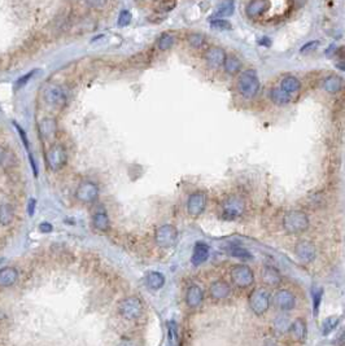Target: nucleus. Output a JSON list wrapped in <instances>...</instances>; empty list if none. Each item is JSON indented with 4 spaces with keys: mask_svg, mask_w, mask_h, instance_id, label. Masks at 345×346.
Instances as JSON below:
<instances>
[{
    "mask_svg": "<svg viewBox=\"0 0 345 346\" xmlns=\"http://www.w3.org/2000/svg\"><path fill=\"white\" fill-rule=\"evenodd\" d=\"M235 11V0H222L221 3L217 6L214 15L218 19H226L234 15Z\"/></svg>",
    "mask_w": 345,
    "mask_h": 346,
    "instance_id": "25",
    "label": "nucleus"
},
{
    "mask_svg": "<svg viewBox=\"0 0 345 346\" xmlns=\"http://www.w3.org/2000/svg\"><path fill=\"white\" fill-rule=\"evenodd\" d=\"M260 90L258 75L254 70H245L237 79V91L246 99H252Z\"/></svg>",
    "mask_w": 345,
    "mask_h": 346,
    "instance_id": "1",
    "label": "nucleus"
},
{
    "mask_svg": "<svg viewBox=\"0 0 345 346\" xmlns=\"http://www.w3.org/2000/svg\"><path fill=\"white\" fill-rule=\"evenodd\" d=\"M270 99L274 104L279 105V107H284V105H288L291 101L293 100L292 96H290L288 94H286L284 91H282L281 89H274L271 90L270 92Z\"/></svg>",
    "mask_w": 345,
    "mask_h": 346,
    "instance_id": "28",
    "label": "nucleus"
},
{
    "mask_svg": "<svg viewBox=\"0 0 345 346\" xmlns=\"http://www.w3.org/2000/svg\"><path fill=\"white\" fill-rule=\"evenodd\" d=\"M337 324H339V318H336V316L327 318L323 322V325H322V333H323V336H328L333 329H336Z\"/></svg>",
    "mask_w": 345,
    "mask_h": 346,
    "instance_id": "34",
    "label": "nucleus"
},
{
    "mask_svg": "<svg viewBox=\"0 0 345 346\" xmlns=\"http://www.w3.org/2000/svg\"><path fill=\"white\" fill-rule=\"evenodd\" d=\"M43 99L46 104L52 108H62L66 103V95L64 90L57 84H49L43 92Z\"/></svg>",
    "mask_w": 345,
    "mask_h": 346,
    "instance_id": "9",
    "label": "nucleus"
},
{
    "mask_svg": "<svg viewBox=\"0 0 345 346\" xmlns=\"http://www.w3.org/2000/svg\"><path fill=\"white\" fill-rule=\"evenodd\" d=\"M245 210V204L239 197H230L222 204V218L226 221H235L241 217Z\"/></svg>",
    "mask_w": 345,
    "mask_h": 346,
    "instance_id": "5",
    "label": "nucleus"
},
{
    "mask_svg": "<svg viewBox=\"0 0 345 346\" xmlns=\"http://www.w3.org/2000/svg\"><path fill=\"white\" fill-rule=\"evenodd\" d=\"M35 205H37V201H35V199H31L30 201H29V205H28V212H29V215H30V217H33V215H34Z\"/></svg>",
    "mask_w": 345,
    "mask_h": 346,
    "instance_id": "44",
    "label": "nucleus"
},
{
    "mask_svg": "<svg viewBox=\"0 0 345 346\" xmlns=\"http://www.w3.org/2000/svg\"><path fill=\"white\" fill-rule=\"evenodd\" d=\"M174 43H176V38H174V35L169 33H165L162 34L160 37V39H158L157 47L161 51H167V49H170L174 46Z\"/></svg>",
    "mask_w": 345,
    "mask_h": 346,
    "instance_id": "33",
    "label": "nucleus"
},
{
    "mask_svg": "<svg viewBox=\"0 0 345 346\" xmlns=\"http://www.w3.org/2000/svg\"><path fill=\"white\" fill-rule=\"evenodd\" d=\"M38 130H39L40 138L43 140H51L56 136L57 132V122L55 118H43L38 125Z\"/></svg>",
    "mask_w": 345,
    "mask_h": 346,
    "instance_id": "14",
    "label": "nucleus"
},
{
    "mask_svg": "<svg viewBox=\"0 0 345 346\" xmlns=\"http://www.w3.org/2000/svg\"><path fill=\"white\" fill-rule=\"evenodd\" d=\"M13 125H15V127H16V130L19 131V134H20V138H21V140H22V143H24V145H25V148H26V150H28V153H29V158H30V163H31V166H33V170H34V174H35V177L38 175V170H37V165H35V161H34V157H33V153L30 152V148H29V140H28V136H26V132L24 131V129L22 127H20V125L17 122H13Z\"/></svg>",
    "mask_w": 345,
    "mask_h": 346,
    "instance_id": "30",
    "label": "nucleus"
},
{
    "mask_svg": "<svg viewBox=\"0 0 345 346\" xmlns=\"http://www.w3.org/2000/svg\"><path fill=\"white\" fill-rule=\"evenodd\" d=\"M93 224L96 230L102 231V232H107L111 227V221H109L108 214L105 212H96L93 217Z\"/></svg>",
    "mask_w": 345,
    "mask_h": 346,
    "instance_id": "26",
    "label": "nucleus"
},
{
    "mask_svg": "<svg viewBox=\"0 0 345 346\" xmlns=\"http://www.w3.org/2000/svg\"><path fill=\"white\" fill-rule=\"evenodd\" d=\"M274 325L279 332H287V331H290L291 324H290V320H288V318L279 316V318H277V320H275Z\"/></svg>",
    "mask_w": 345,
    "mask_h": 346,
    "instance_id": "39",
    "label": "nucleus"
},
{
    "mask_svg": "<svg viewBox=\"0 0 345 346\" xmlns=\"http://www.w3.org/2000/svg\"><path fill=\"white\" fill-rule=\"evenodd\" d=\"M228 253L232 255V257L240 258V260H250L252 258V254L246 249L241 248V246H232L230 248Z\"/></svg>",
    "mask_w": 345,
    "mask_h": 346,
    "instance_id": "35",
    "label": "nucleus"
},
{
    "mask_svg": "<svg viewBox=\"0 0 345 346\" xmlns=\"http://www.w3.org/2000/svg\"><path fill=\"white\" fill-rule=\"evenodd\" d=\"M131 20H133V15H131V12L127 10H123V11H121V13L118 15L117 25L120 26V28H125V26L130 25Z\"/></svg>",
    "mask_w": 345,
    "mask_h": 346,
    "instance_id": "36",
    "label": "nucleus"
},
{
    "mask_svg": "<svg viewBox=\"0 0 345 346\" xmlns=\"http://www.w3.org/2000/svg\"><path fill=\"white\" fill-rule=\"evenodd\" d=\"M177 237H178V231L172 224H163L156 231V235H154V240L161 248H170L174 245Z\"/></svg>",
    "mask_w": 345,
    "mask_h": 346,
    "instance_id": "8",
    "label": "nucleus"
},
{
    "mask_svg": "<svg viewBox=\"0 0 345 346\" xmlns=\"http://www.w3.org/2000/svg\"><path fill=\"white\" fill-rule=\"evenodd\" d=\"M15 219V210L10 204H3L0 205V224L8 226Z\"/></svg>",
    "mask_w": 345,
    "mask_h": 346,
    "instance_id": "29",
    "label": "nucleus"
},
{
    "mask_svg": "<svg viewBox=\"0 0 345 346\" xmlns=\"http://www.w3.org/2000/svg\"><path fill=\"white\" fill-rule=\"evenodd\" d=\"M283 227L287 233L296 235L301 233L309 227V218L305 213L295 210V212H288L283 218Z\"/></svg>",
    "mask_w": 345,
    "mask_h": 346,
    "instance_id": "2",
    "label": "nucleus"
},
{
    "mask_svg": "<svg viewBox=\"0 0 345 346\" xmlns=\"http://www.w3.org/2000/svg\"><path fill=\"white\" fill-rule=\"evenodd\" d=\"M223 67H225V71L227 74H235L240 70L241 62L235 56H226L225 61H223Z\"/></svg>",
    "mask_w": 345,
    "mask_h": 346,
    "instance_id": "31",
    "label": "nucleus"
},
{
    "mask_svg": "<svg viewBox=\"0 0 345 346\" xmlns=\"http://www.w3.org/2000/svg\"><path fill=\"white\" fill-rule=\"evenodd\" d=\"M225 58L226 53L221 47H212L205 53V60H207L208 65L212 67H218L221 65H223Z\"/></svg>",
    "mask_w": 345,
    "mask_h": 346,
    "instance_id": "16",
    "label": "nucleus"
},
{
    "mask_svg": "<svg viewBox=\"0 0 345 346\" xmlns=\"http://www.w3.org/2000/svg\"><path fill=\"white\" fill-rule=\"evenodd\" d=\"M311 297H313V313H314V316H318L320 301H322V297H323V288H320V287H313Z\"/></svg>",
    "mask_w": 345,
    "mask_h": 346,
    "instance_id": "32",
    "label": "nucleus"
},
{
    "mask_svg": "<svg viewBox=\"0 0 345 346\" xmlns=\"http://www.w3.org/2000/svg\"><path fill=\"white\" fill-rule=\"evenodd\" d=\"M295 253L302 264H310L314 261L317 250L310 241H300L295 246Z\"/></svg>",
    "mask_w": 345,
    "mask_h": 346,
    "instance_id": "12",
    "label": "nucleus"
},
{
    "mask_svg": "<svg viewBox=\"0 0 345 346\" xmlns=\"http://www.w3.org/2000/svg\"><path fill=\"white\" fill-rule=\"evenodd\" d=\"M66 161H68V154H66V150L62 145L55 144L47 150L46 162L49 170L57 171L66 165Z\"/></svg>",
    "mask_w": 345,
    "mask_h": 346,
    "instance_id": "4",
    "label": "nucleus"
},
{
    "mask_svg": "<svg viewBox=\"0 0 345 346\" xmlns=\"http://www.w3.org/2000/svg\"><path fill=\"white\" fill-rule=\"evenodd\" d=\"M318 46H319V42H318V40H310V42H308L305 46L302 47L301 53H305V52H308V51H310V49L317 48Z\"/></svg>",
    "mask_w": 345,
    "mask_h": 346,
    "instance_id": "42",
    "label": "nucleus"
},
{
    "mask_svg": "<svg viewBox=\"0 0 345 346\" xmlns=\"http://www.w3.org/2000/svg\"><path fill=\"white\" fill-rule=\"evenodd\" d=\"M260 44H266V46H270V39H269V38H264V39L260 40Z\"/></svg>",
    "mask_w": 345,
    "mask_h": 346,
    "instance_id": "47",
    "label": "nucleus"
},
{
    "mask_svg": "<svg viewBox=\"0 0 345 346\" xmlns=\"http://www.w3.org/2000/svg\"><path fill=\"white\" fill-rule=\"evenodd\" d=\"M231 279L237 287L246 288L254 282V274L246 265H236L231 269Z\"/></svg>",
    "mask_w": 345,
    "mask_h": 346,
    "instance_id": "7",
    "label": "nucleus"
},
{
    "mask_svg": "<svg viewBox=\"0 0 345 346\" xmlns=\"http://www.w3.org/2000/svg\"><path fill=\"white\" fill-rule=\"evenodd\" d=\"M207 208V196L204 192H195L188 197L187 212L192 217H199Z\"/></svg>",
    "mask_w": 345,
    "mask_h": 346,
    "instance_id": "11",
    "label": "nucleus"
},
{
    "mask_svg": "<svg viewBox=\"0 0 345 346\" xmlns=\"http://www.w3.org/2000/svg\"><path fill=\"white\" fill-rule=\"evenodd\" d=\"M209 258V246L205 242H197L194 248V253H192L191 262L194 266H200V265L205 264Z\"/></svg>",
    "mask_w": 345,
    "mask_h": 346,
    "instance_id": "19",
    "label": "nucleus"
},
{
    "mask_svg": "<svg viewBox=\"0 0 345 346\" xmlns=\"http://www.w3.org/2000/svg\"><path fill=\"white\" fill-rule=\"evenodd\" d=\"M120 315L126 320H135L143 314V302L138 297L123 298L118 305Z\"/></svg>",
    "mask_w": 345,
    "mask_h": 346,
    "instance_id": "3",
    "label": "nucleus"
},
{
    "mask_svg": "<svg viewBox=\"0 0 345 346\" xmlns=\"http://www.w3.org/2000/svg\"><path fill=\"white\" fill-rule=\"evenodd\" d=\"M117 346H138V345H136L135 342H133V341L125 340V341H121Z\"/></svg>",
    "mask_w": 345,
    "mask_h": 346,
    "instance_id": "45",
    "label": "nucleus"
},
{
    "mask_svg": "<svg viewBox=\"0 0 345 346\" xmlns=\"http://www.w3.org/2000/svg\"><path fill=\"white\" fill-rule=\"evenodd\" d=\"M230 294V285L223 280L213 283L210 287V296L216 300H223Z\"/></svg>",
    "mask_w": 345,
    "mask_h": 346,
    "instance_id": "23",
    "label": "nucleus"
},
{
    "mask_svg": "<svg viewBox=\"0 0 345 346\" xmlns=\"http://www.w3.org/2000/svg\"><path fill=\"white\" fill-rule=\"evenodd\" d=\"M262 279L269 285H279L282 283L281 274L273 266H265L262 270Z\"/></svg>",
    "mask_w": 345,
    "mask_h": 346,
    "instance_id": "24",
    "label": "nucleus"
},
{
    "mask_svg": "<svg viewBox=\"0 0 345 346\" xmlns=\"http://www.w3.org/2000/svg\"><path fill=\"white\" fill-rule=\"evenodd\" d=\"M323 90L328 94H337L342 87V79L339 75H330L323 80Z\"/></svg>",
    "mask_w": 345,
    "mask_h": 346,
    "instance_id": "27",
    "label": "nucleus"
},
{
    "mask_svg": "<svg viewBox=\"0 0 345 346\" xmlns=\"http://www.w3.org/2000/svg\"><path fill=\"white\" fill-rule=\"evenodd\" d=\"M99 196V187L94 182L84 181L78 186L75 191V197L78 201L83 202V204H91L96 201Z\"/></svg>",
    "mask_w": 345,
    "mask_h": 346,
    "instance_id": "10",
    "label": "nucleus"
},
{
    "mask_svg": "<svg viewBox=\"0 0 345 346\" xmlns=\"http://www.w3.org/2000/svg\"><path fill=\"white\" fill-rule=\"evenodd\" d=\"M53 230V226L49 222H43V223L39 224V231L42 233H49L52 232Z\"/></svg>",
    "mask_w": 345,
    "mask_h": 346,
    "instance_id": "43",
    "label": "nucleus"
},
{
    "mask_svg": "<svg viewBox=\"0 0 345 346\" xmlns=\"http://www.w3.org/2000/svg\"><path fill=\"white\" fill-rule=\"evenodd\" d=\"M108 0H86V4L94 10H100L107 4Z\"/></svg>",
    "mask_w": 345,
    "mask_h": 346,
    "instance_id": "41",
    "label": "nucleus"
},
{
    "mask_svg": "<svg viewBox=\"0 0 345 346\" xmlns=\"http://www.w3.org/2000/svg\"><path fill=\"white\" fill-rule=\"evenodd\" d=\"M249 305L252 311L256 315L265 314L269 310V306H270V294L265 289H256V291L252 292V294H250Z\"/></svg>",
    "mask_w": 345,
    "mask_h": 346,
    "instance_id": "6",
    "label": "nucleus"
},
{
    "mask_svg": "<svg viewBox=\"0 0 345 346\" xmlns=\"http://www.w3.org/2000/svg\"><path fill=\"white\" fill-rule=\"evenodd\" d=\"M144 283L148 288L152 291H158L165 285V276L157 271H151L148 273L144 278Z\"/></svg>",
    "mask_w": 345,
    "mask_h": 346,
    "instance_id": "22",
    "label": "nucleus"
},
{
    "mask_svg": "<svg viewBox=\"0 0 345 346\" xmlns=\"http://www.w3.org/2000/svg\"><path fill=\"white\" fill-rule=\"evenodd\" d=\"M290 331L293 337V340L297 341V342H304V341L306 340L308 328H306V322L304 319H296L295 322L290 325Z\"/></svg>",
    "mask_w": 345,
    "mask_h": 346,
    "instance_id": "18",
    "label": "nucleus"
},
{
    "mask_svg": "<svg viewBox=\"0 0 345 346\" xmlns=\"http://www.w3.org/2000/svg\"><path fill=\"white\" fill-rule=\"evenodd\" d=\"M210 25H212L213 28L219 29V30H230V29L232 28L231 24H230L228 21H226V20H223V19L212 20V21H210Z\"/></svg>",
    "mask_w": 345,
    "mask_h": 346,
    "instance_id": "40",
    "label": "nucleus"
},
{
    "mask_svg": "<svg viewBox=\"0 0 345 346\" xmlns=\"http://www.w3.org/2000/svg\"><path fill=\"white\" fill-rule=\"evenodd\" d=\"M204 292L199 285H191L186 293V302L190 307H197L203 302Z\"/></svg>",
    "mask_w": 345,
    "mask_h": 346,
    "instance_id": "21",
    "label": "nucleus"
},
{
    "mask_svg": "<svg viewBox=\"0 0 345 346\" xmlns=\"http://www.w3.org/2000/svg\"><path fill=\"white\" fill-rule=\"evenodd\" d=\"M275 301H277L278 306L284 311H290V310L295 309L296 306L295 296H293L292 292L286 291V289L278 292L277 296H275Z\"/></svg>",
    "mask_w": 345,
    "mask_h": 346,
    "instance_id": "15",
    "label": "nucleus"
},
{
    "mask_svg": "<svg viewBox=\"0 0 345 346\" xmlns=\"http://www.w3.org/2000/svg\"><path fill=\"white\" fill-rule=\"evenodd\" d=\"M38 73V69H34V70H30V71H28V73L25 74V75H22L21 78H20L17 82H16V90H20V89H22V87H25L26 84L29 83V80L31 79V78L34 77L35 74Z\"/></svg>",
    "mask_w": 345,
    "mask_h": 346,
    "instance_id": "38",
    "label": "nucleus"
},
{
    "mask_svg": "<svg viewBox=\"0 0 345 346\" xmlns=\"http://www.w3.org/2000/svg\"><path fill=\"white\" fill-rule=\"evenodd\" d=\"M19 279V273L15 267L7 266L0 269V287H11Z\"/></svg>",
    "mask_w": 345,
    "mask_h": 346,
    "instance_id": "20",
    "label": "nucleus"
},
{
    "mask_svg": "<svg viewBox=\"0 0 345 346\" xmlns=\"http://www.w3.org/2000/svg\"><path fill=\"white\" fill-rule=\"evenodd\" d=\"M4 159H6V150L0 147V165L4 162Z\"/></svg>",
    "mask_w": 345,
    "mask_h": 346,
    "instance_id": "46",
    "label": "nucleus"
},
{
    "mask_svg": "<svg viewBox=\"0 0 345 346\" xmlns=\"http://www.w3.org/2000/svg\"><path fill=\"white\" fill-rule=\"evenodd\" d=\"M270 8L269 0H252L245 8V13L249 19H258Z\"/></svg>",
    "mask_w": 345,
    "mask_h": 346,
    "instance_id": "13",
    "label": "nucleus"
},
{
    "mask_svg": "<svg viewBox=\"0 0 345 346\" xmlns=\"http://www.w3.org/2000/svg\"><path fill=\"white\" fill-rule=\"evenodd\" d=\"M279 89L295 99V95H297L301 90V82L295 75H287L281 80Z\"/></svg>",
    "mask_w": 345,
    "mask_h": 346,
    "instance_id": "17",
    "label": "nucleus"
},
{
    "mask_svg": "<svg viewBox=\"0 0 345 346\" xmlns=\"http://www.w3.org/2000/svg\"><path fill=\"white\" fill-rule=\"evenodd\" d=\"M187 40H188V43H190V46L195 47V48H200V47L204 44L205 38H204V35H201V34H199V33H192L191 35H188Z\"/></svg>",
    "mask_w": 345,
    "mask_h": 346,
    "instance_id": "37",
    "label": "nucleus"
}]
</instances>
